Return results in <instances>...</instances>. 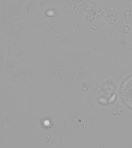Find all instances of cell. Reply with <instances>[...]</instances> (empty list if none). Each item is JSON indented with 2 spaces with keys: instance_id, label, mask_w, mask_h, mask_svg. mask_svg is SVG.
I'll use <instances>...</instances> for the list:
<instances>
[{
  "instance_id": "cell-1",
  "label": "cell",
  "mask_w": 132,
  "mask_h": 148,
  "mask_svg": "<svg viewBox=\"0 0 132 148\" xmlns=\"http://www.w3.org/2000/svg\"><path fill=\"white\" fill-rule=\"evenodd\" d=\"M121 95L125 103L132 108V77L129 78L123 84Z\"/></svg>"
}]
</instances>
